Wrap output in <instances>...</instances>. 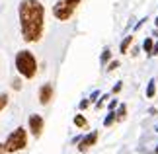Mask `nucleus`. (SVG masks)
<instances>
[{"label": "nucleus", "instance_id": "nucleus-1", "mask_svg": "<svg viewBox=\"0 0 158 154\" xmlns=\"http://www.w3.org/2000/svg\"><path fill=\"white\" fill-rule=\"evenodd\" d=\"M20 26L22 37L27 43H35L43 35L45 26V8L39 0H22L20 2Z\"/></svg>", "mask_w": 158, "mask_h": 154}, {"label": "nucleus", "instance_id": "nucleus-2", "mask_svg": "<svg viewBox=\"0 0 158 154\" xmlns=\"http://www.w3.org/2000/svg\"><path fill=\"white\" fill-rule=\"evenodd\" d=\"M16 69L23 78H33L37 72V60L29 51H20L16 55Z\"/></svg>", "mask_w": 158, "mask_h": 154}, {"label": "nucleus", "instance_id": "nucleus-3", "mask_svg": "<svg viewBox=\"0 0 158 154\" xmlns=\"http://www.w3.org/2000/svg\"><path fill=\"white\" fill-rule=\"evenodd\" d=\"M80 0H57L53 6V16L60 22H66L69 18L74 14V10L78 8Z\"/></svg>", "mask_w": 158, "mask_h": 154}, {"label": "nucleus", "instance_id": "nucleus-4", "mask_svg": "<svg viewBox=\"0 0 158 154\" xmlns=\"http://www.w3.org/2000/svg\"><path fill=\"white\" fill-rule=\"evenodd\" d=\"M4 144H6V152H18V150L26 148V144H27V133H26V129L18 127L16 131L6 139Z\"/></svg>", "mask_w": 158, "mask_h": 154}, {"label": "nucleus", "instance_id": "nucleus-5", "mask_svg": "<svg viewBox=\"0 0 158 154\" xmlns=\"http://www.w3.org/2000/svg\"><path fill=\"white\" fill-rule=\"evenodd\" d=\"M29 131L33 133V137H41V133H43V117L37 113L29 115Z\"/></svg>", "mask_w": 158, "mask_h": 154}, {"label": "nucleus", "instance_id": "nucleus-6", "mask_svg": "<svg viewBox=\"0 0 158 154\" xmlns=\"http://www.w3.org/2000/svg\"><path fill=\"white\" fill-rule=\"evenodd\" d=\"M96 140H98V131H92L90 135H86V137L80 139V143H78V150H80V152H86L90 146L96 144Z\"/></svg>", "mask_w": 158, "mask_h": 154}, {"label": "nucleus", "instance_id": "nucleus-7", "mask_svg": "<svg viewBox=\"0 0 158 154\" xmlns=\"http://www.w3.org/2000/svg\"><path fill=\"white\" fill-rule=\"evenodd\" d=\"M53 100V86L51 84H43L39 88V103L41 106H47Z\"/></svg>", "mask_w": 158, "mask_h": 154}, {"label": "nucleus", "instance_id": "nucleus-8", "mask_svg": "<svg viewBox=\"0 0 158 154\" xmlns=\"http://www.w3.org/2000/svg\"><path fill=\"white\" fill-rule=\"evenodd\" d=\"M133 43V35H127V37L121 41V45H119V51L121 53H127V49H129V45Z\"/></svg>", "mask_w": 158, "mask_h": 154}, {"label": "nucleus", "instance_id": "nucleus-9", "mask_svg": "<svg viewBox=\"0 0 158 154\" xmlns=\"http://www.w3.org/2000/svg\"><path fill=\"white\" fill-rule=\"evenodd\" d=\"M154 94H156V82H154V78L148 82V86H147V98H154Z\"/></svg>", "mask_w": 158, "mask_h": 154}, {"label": "nucleus", "instance_id": "nucleus-10", "mask_svg": "<svg viewBox=\"0 0 158 154\" xmlns=\"http://www.w3.org/2000/svg\"><path fill=\"white\" fill-rule=\"evenodd\" d=\"M152 47H154L152 39H150V37H147V39H144V43H143V49L148 53V57H150V53H152Z\"/></svg>", "mask_w": 158, "mask_h": 154}, {"label": "nucleus", "instance_id": "nucleus-11", "mask_svg": "<svg viewBox=\"0 0 158 154\" xmlns=\"http://www.w3.org/2000/svg\"><path fill=\"white\" fill-rule=\"evenodd\" d=\"M109 59H111V51H109V49H104V53H102V57H100V63L102 65H107Z\"/></svg>", "mask_w": 158, "mask_h": 154}, {"label": "nucleus", "instance_id": "nucleus-12", "mask_svg": "<svg viewBox=\"0 0 158 154\" xmlns=\"http://www.w3.org/2000/svg\"><path fill=\"white\" fill-rule=\"evenodd\" d=\"M74 125L80 127V129H84L88 123H86V119H84V115H76V117H74Z\"/></svg>", "mask_w": 158, "mask_h": 154}, {"label": "nucleus", "instance_id": "nucleus-13", "mask_svg": "<svg viewBox=\"0 0 158 154\" xmlns=\"http://www.w3.org/2000/svg\"><path fill=\"white\" fill-rule=\"evenodd\" d=\"M125 115H127V107H125V106H119L117 113H115V117H117V121H123V119H125Z\"/></svg>", "mask_w": 158, "mask_h": 154}, {"label": "nucleus", "instance_id": "nucleus-14", "mask_svg": "<svg viewBox=\"0 0 158 154\" xmlns=\"http://www.w3.org/2000/svg\"><path fill=\"white\" fill-rule=\"evenodd\" d=\"M115 119H117V117H115V109H113V111H109V115L104 119V125H106V127H109V125H111V123H113Z\"/></svg>", "mask_w": 158, "mask_h": 154}, {"label": "nucleus", "instance_id": "nucleus-15", "mask_svg": "<svg viewBox=\"0 0 158 154\" xmlns=\"http://www.w3.org/2000/svg\"><path fill=\"white\" fill-rule=\"evenodd\" d=\"M6 106H8V96H6V94H0V111H2Z\"/></svg>", "mask_w": 158, "mask_h": 154}, {"label": "nucleus", "instance_id": "nucleus-16", "mask_svg": "<svg viewBox=\"0 0 158 154\" xmlns=\"http://www.w3.org/2000/svg\"><path fill=\"white\" fill-rule=\"evenodd\" d=\"M117 66H119V63H117V60H113V63H109L107 70H115V69H117Z\"/></svg>", "mask_w": 158, "mask_h": 154}, {"label": "nucleus", "instance_id": "nucleus-17", "mask_svg": "<svg viewBox=\"0 0 158 154\" xmlns=\"http://www.w3.org/2000/svg\"><path fill=\"white\" fill-rule=\"evenodd\" d=\"M107 107H109V111H113V109L117 107V100H111V102H109V106H107Z\"/></svg>", "mask_w": 158, "mask_h": 154}, {"label": "nucleus", "instance_id": "nucleus-18", "mask_svg": "<svg viewBox=\"0 0 158 154\" xmlns=\"http://www.w3.org/2000/svg\"><path fill=\"white\" fill-rule=\"evenodd\" d=\"M88 106H90V100H82L80 102V109H86Z\"/></svg>", "mask_w": 158, "mask_h": 154}, {"label": "nucleus", "instance_id": "nucleus-19", "mask_svg": "<svg viewBox=\"0 0 158 154\" xmlns=\"http://www.w3.org/2000/svg\"><path fill=\"white\" fill-rule=\"evenodd\" d=\"M12 86H14V90H20V88H22L20 80H14V82H12Z\"/></svg>", "mask_w": 158, "mask_h": 154}, {"label": "nucleus", "instance_id": "nucleus-20", "mask_svg": "<svg viewBox=\"0 0 158 154\" xmlns=\"http://www.w3.org/2000/svg\"><path fill=\"white\" fill-rule=\"evenodd\" d=\"M144 22H147V18H143V20H141V22H139V23H135V29H141Z\"/></svg>", "mask_w": 158, "mask_h": 154}, {"label": "nucleus", "instance_id": "nucleus-21", "mask_svg": "<svg viewBox=\"0 0 158 154\" xmlns=\"http://www.w3.org/2000/svg\"><path fill=\"white\" fill-rule=\"evenodd\" d=\"M117 92H121V82H117L113 86V94H117Z\"/></svg>", "mask_w": 158, "mask_h": 154}, {"label": "nucleus", "instance_id": "nucleus-22", "mask_svg": "<svg viewBox=\"0 0 158 154\" xmlns=\"http://www.w3.org/2000/svg\"><path fill=\"white\" fill-rule=\"evenodd\" d=\"M154 55H158V41H156V45L152 47V53H150V57H154Z\"/></svg>", "mask_w": 158, "mask_h": 154}, {"label": "nucleus", "instance_id": "nucleus-23", "mask_svg": "<svg viewBox=\"0 0 158 154\" xmlns=\"http://www.w3.org/2000/svg\"><path fill=\"white\" fill-rule=\"evenodd\" d=\"M106 100H107V96H102V100L98 102V109H100L102 106H104V102H106Z\"/></svg>", "mask_w": 158, "mask_h": 154}, {"label": "nucleus", "instance_id": "nucleus-24", "mask_svg": "<svg viewBox=\"0 0 158 154\" xmlns=\"http://www.w3.org/2000/svg\"><path fill=\"white\" fill-rule=\"evenodd\" d=\"M0 154H6V144H0Z\"/></svg>", "mask_w": 158, "mask_h": 154}, {"label": "nucleus", "instance_id": "nucleus-25", "mask_svg": "<svg viewBox=\"0 0 158 154\" xmlns=\"http://www.w3.org/2000/svg\"><path fill=\"white\" fill-rule=\"evenodd\" d=\"M154 26H156V27H158V18H156V20H154Z\"/></svg>", "mask_w": 158, "mask_h": 154}, {"label": "nucleus", "instance_id": "nucleus-26", "mask_svg": "<svg viewBox=\"0 0 158 154\" xmlns=\"http://www.w3.org/2000/svg\"><path fill=\"white\" fill-rule=\"evenodd\" d=\"M154 152H156V154H158V144H156V148H154Z\"/></svg>", "mask_w": 158, "mask_h": 154}]
</instances>
